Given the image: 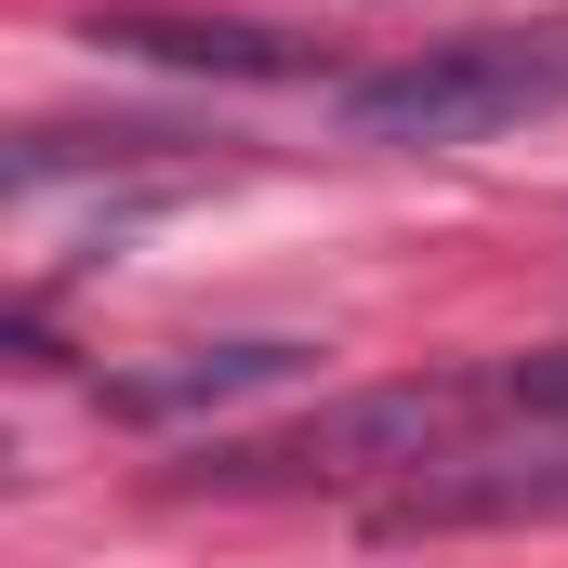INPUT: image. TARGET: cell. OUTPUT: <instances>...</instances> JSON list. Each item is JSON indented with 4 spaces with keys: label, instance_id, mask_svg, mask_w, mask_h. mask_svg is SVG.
<instances>
[{
    "label": "cell",
    "instance_id": "277c9868",
    "mask_svg": "<svg viewBox=\"0 0 568 568\" xmlns=\"http://www.w3.org/2000/svg\"><path fill=\"white\" fill-rule=\"evenodd\" d=\"M516 397H542V410H568V357H556V371H516Z\"/></svg>",
    "mask_w": 568,
    "mask_h": 568
},
{
    "label": "cell",
    "instance_id": "3957f363",
    "mask_svg": "<svg viewBox=\"0 0 568 568\" xmlns=\"http://www.w3.org/2000/svg\"><path fill=\"white\" fill-rule=\"evenodd\" d=\"M106 40L145 53V67H199V80H291L304 67V40H278V27H212V13H120Z\"/></svg>",
    "mask_w": 568,
    "mask_h": 568
},
{
    "label": "cell",
    "instance_id": "6da1fadb",
    "mask_svg": "<svg viewBox=\"0 0 568 568\" xmlns=\"http://www.w3.org/2000/svg\"><path fill=\"white\" fill-rule=\"evenodd\" d=\"M556 106H568V27H476V40H424L344 80V133L371 145H489Z\"/></svg>",
    "mask_w": 568,
    "mask_h": 568
},
{
    "label": "cell",
    "instance_id": "7a4b0ae2",
    "mask_svg": "<svg viewBox=\"0 0 568 568\" xmlns=\"http://www.w3.org/2000/svg\"><path fill=\"white\" fill-rule=\"evenodd\" d=\"M304 371V344H199V357H172V371H120L106 384V410H133V424H185V410H239V397H265Z\"/></svg>",
    "mask_w": 568,
    "mask_h": 568
}]
</instances>
